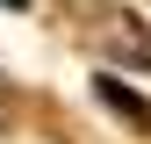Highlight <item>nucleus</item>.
Masks as SVG:
<instances>
[{
  "label": "nucleus",
  "mask_w": 151,
  "mask_h": 144,
  "mask_svg": "<svg viewBox=\"0 0 151 144\" xmlns=\"http://www.w3.org/2000/svg\"><path fill=\"white\" fill-rule=\"evenodd\" d=\"M93 94H101L108 108H115V115H129V122H144V130H151V101H137V94H129L122 79H108V72H93Z\"/></svg>",
  "instance_id": "1"
}]
</instances>
